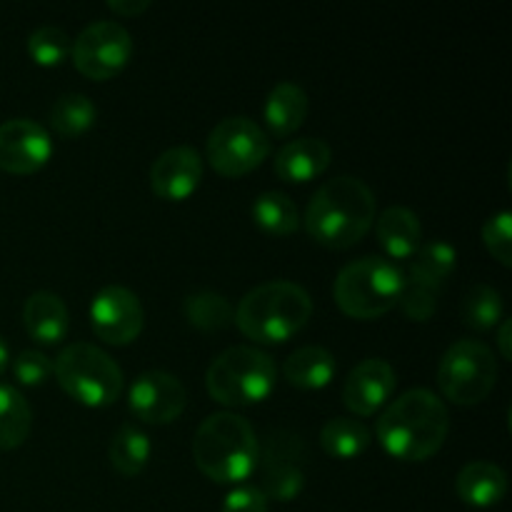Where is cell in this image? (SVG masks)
<instances>
[{
  "label": "cell",
  "mask_w": 512,
  "mask_h": 512,
  "mask_svg": "<svg viewBox=\"0 0 512 512\" xmlns=\"http://www.w3.org/2000/svg\"><path fill=\"white\" fill-rule=\"evenodd\" d=\"M450 433L448 405L433 390L415 388L400 395L380 415V445L400 463H423L440 453Z\"/></svg>",
  "instance_id": "obj_1"
},
{
  "label": "cell",
  "mask_w": 512,
  "mask_h": 512,
  "mask_svg": "<svg viewBox=\"0 0 512 512\" xmlns=\"http://www.w3.org/2000/svg\"><path fill=\"white\" fill-rule=\"evenodd\" d=\"M378 218L375 193L353 175H340L320 185L305 210V230L318 245L348 250L358 245Z\"/></svg>",
  "instance_id": "obj_2"
},
{
  "label": "cell",
  "mask_w": 512,
  "mask_h": 512,
  "mask_svg": "<svg viewBox=\"0 0 512 512\" xmlns=\"http://www.w3.org/2000/svg\"><path fill=\"white\" fill-rule=\"evenodd\" d=\"M260 443L253 425L238 413H213L198 425L193 460L218 485H238L258 470Z\"/></svg>",
  "instance_id": "obj_3"
},
{
  "label": "cell",
  "mask_w": 512,
  "mask_h": 512,
  "mask_svg": "<svg viewBox=\"0 0 512 512\" xmlns=\"http://www.w3.org/2000/svg\"><path fill=\"white\" fill-rule=\"evenodd\" d=\"M313 310V298L303 285L270 280L243 295L235 308V325L253 343L280 345L310 323Z\"/></svg>",
  "instance_id": "obj_4"
},
{
  "label": "cell",
  "mask_w": 512,
  "mask_h": 512,
  "mask_svg": "<svg viewBox=\"0 0 512 512\" xmlns=\"http://www.w3.org/2000/svg\"><path fill=\"white\" fill-rule=\"evenodd\" d=\"M405 290V273L380 255L353 260L338 273L333 295L348 318L378 320L398 308Z\"/></svg>",
  "instance_id": "obj_5"
},
{
  "label": "cell",
  "mask_w": 512,
  "mask_h": 512,
  "mask_svg": "<svg viewBox=\"0 0 512 512\" xmlns=\"http://www.w3.org/2000/svg\"><path fill=\"white\" fill-rule=\"evenodd\" d=\"M278 383L275 360L253 345H233L210 363L205 388L210 398L228 408H248L270 398Z\"/></svg>",
  "instance_id": "obj_6"
},
{
  "label": "cell",
  "mask_w": 512,
  "mask_h": 512,
  "mask_svg": "<svg viewBox=\"0 0 512 512\" xmlns=\"http://www.w3.org/2000/svg\"><path fill=\"white\" fill-rule=\"evenodd\" d=\"M53 375L63 393L85 408H110L123 395L120 365L93 343L65 345L53 360Z\"/></svg>",
  "instance_id": "obj_7"
},
{
  "label": "cell",
  "mask_w": 512,
  "mask_h": 512,
  "mask_svg": "<svg viewBox=\"0 0 512 512\" xmlns=\"http://www.w3.org/2000/svg\"><path fill=\"white\" fill-rule=\"evenodd\" d=\"M498 383V360L480 340L463 338L445 350L438 365V388L453 405L470 408L488 398Z\"/></svg>",
  "instance_id": "obj_8"
},
{
  "label": "cell",
  "mask_w": 512,
  "mask_h": 512,
  "mask_svg": "<svg viewBox=\"0 0 512 512\" xmlns=\"http://www.w3.org/2000/svg\"><path fill=\"white\" fill-rule=\"evenodd\" d=\"M270 135L245 115L223 118L208 135L205 158L223 178H243L268 160Z\"/></svg>",
  "instance_id": "obj_9"
},
{
  "label": "cell",
  "mask_w": 512,
  "mask_h": 512,
  "mask_svg": "<svg viewBox=\"0 0 512 512\" xmlns=\"http://www.w3.org/2000/svg\"><path fill=\"white\" fill-rule=\"evenodd\" d=\"M75 70L90 80L115 78L133 58V35L115 20H98L80 30L70 50Z\"/></svg>",
  "instance_id": "obj_10"
},
{
  "label": "cell",
  "mask_w": 512,
  "mask_h": 512,
  "mask_svg": "<svg viewBox=\"0 0 512 512\" xmlns=\"http://www.w3.org/2000/svg\"><path fill=\"white\" fill-rule=\"evenodd\" d=\"M145 310L138 295L123 285H105L90 303V328L98 340L123 348L143 333Z\"/></svg>",
  "instance_id": "obj_11"
},
{
  "label": "cell",
  "mask_w": 512,
  "mask_h": 512,
  "mask_svg": "<svg viewBox=\"0 0 512 512\" xmlns=\"http://www.w3.org/2000/svg\"><path fill=\"white\" fill-rule=\"evenodd\" d=\"M263 495L278 503H290L300 495L305 485L303 473V443L298 435L275 430L258 455Z\"/></svg>",
  "instance_id": "obj_12"
},
{
  "label": "cell",
  "mask_w": 512,
  "mask_h": 512,
  "mask_svg": "<svg viewBox=\"0 0 512 512\" xmlns=\"http://www.w3.org/2000/svg\"><path fill=\"white\" fill-rule=\"evenodd\" d=\"M188 395L183 383L165 370H145L128 390V408L148 425H170L183 415Z\"/></svg>",
  "instance_id": "obj_13"
},
{
  "label": "cell",
  "mask_w": 512,
  "mask_h": 512,
  "mask_svg": "<svg viewBox=\"0 0 512 512\" xmlns=\"http://www.w3.org/2000/svg\"><path fill=\"white\" fill-rule=\"evenodd\" d=\"M53 158V138L40 123L28 118L0 125V170L10 175H33Z\"/></svg>",
  "instance_id": "obj_14"
},
{
  "label": "cell",
  "mask_w": 512,
  "mask_h": 512,
  "mask_svg": "<svg viewBox=\"0 0 512 512\" xmlns=\"http://www.w3.org/2000/svg\"><path fill=\"white\" fill-rule=\"evenodd\" d=\"M395 370L388 360L383 358H368L360 360L353 370H350L348 380L343 385V403L358 418H370L385 408L390 395L395 393Z\"/></svg>",
  "instance_id": "obj_15"
},
{
  "label": "cell",
  "mask_w": 512,
  "mask_h": 512,
  "mask_svg": "<svg viewBox=\"0 0 512 512\" xmlns=\"http://www.w3.org/2000/svg\"><path fill=\"white\" fill-rule=\"evenodd\" d=\"M200 180H203V158L190 145L168 148L158 155L150 168V188L160 200H168V203L188 200L198 190Z\"/></svg>",
  "instance_id": "obj_16"
},
{
  "label": "cell",
  "mask_w": 512,
  "mask_h": 512,
  "mask_svg": "<svg viewBox=\"0 0 512 512\" xmlns=\"http://www.w3.org/2000/svg\"><path fill=\"white\" fill-rule=\"evenodd\" d=\"M23 325L30 340H35L43 348L58 345L68 338L70 330V313L68 305L60 295L38 290L30 295L23 305Z\"/></svg>",
  "instance_id": "obj_17"
},
{
  "label": "cell",
  "mask_w": 512,
  "mask_h": 512,
  "mask_svg": "<svg viewBox=\"0 0 512 512\" xmlns=\"http://www.w3.org/2000/svg\"><path fill=\"white\" fill-rule=\"evenodd\" d=\"M333 150L320 138H298L285 143L275 155V173L285 183H310L328 170Z\"/></svg>",
  "instance_id": "obj_18"
},
{
  "label": "cell",
  "mask_w": 512,
  "mask_h": 512,
  "mask_svg": "<svg viewBox=\"0 0 512 512\" xmlns=\"http://www.w3.org/2000/svg\"><path fill=\"white\" fill-rule=\"evenodd\" d=\"M375 235L380 248L393 260H408L423 245V228L418 215L403 205H390L375 218Z\"/></svg>",
  "instance_id": "obj_19"
},
{
  "label": "cell",
  "mask_w": 512,
  "mask_h": 512,
  "mask_svg": "<svg viewBox=\"0 0 512 512\" xmlns=\"http://www.w3.org/2000/svg\"><path fill=\"white\" fill-rule=\"evenodd\" d=\"M455 493L470 508H493L508 493V475L500 465L473 460L455 478Z\"/></svg>",
  "instance_id": "obj_20"
},
{
  "label": "cell",
  "mask_w": 512,
  "mask_h": 512,
  "mask_svg": "<svg viewBox=\"0 0 512 512\" xmlns=\"http://www.w3.org/2000/svg\"><path fill=\"white\" fill-rule=\"evenodd\" d=\"M310 113V98L298 83H278L265 100L263 118L265 125L278 138H288L295 130L303 128Z\"/></svg>",
  "instance_id": "obj_21"
},
{
  "label": "cell",
  "mask_w": 512,
  "mask_h": 512,
  "mask_svg": "<svg viewBox=\"0 0 512 512\" xmlns=\"http://www.w3.org/2000/svg\"><path fill=\"white\" fill-rule=\"evenodd\" d=\"M455 265H458V250L445 240H430V243L420 245L418 253L413 255L405 283L430 290V293H440L445 280L455 273Z\"/></svg>",
  "instance_id": "obj_22"
},
{
  "label": "cell",
  "mask_w": 512,
  "mask_h": 512,
  "mask_svg": "<svg viewBox=\"0 0 512 512\" xmlns=\"http://www.w3.org/2000/svg\"><path fill=\"white\" fill-rule=\"evenodd\" d=\"M283 375L298 390H323L335 378V358L323 345H305L285 360Z\"/></svg>",
  "instance_id": "obj_23"
},
{
  "label": "cell",
  "mask_w": 512,
  "mask_h": 512,
  "mask_svg": "<svg viewBox=\"0 0 512 512\" xmlns=\"http://www.w3.org/2000/svg\"><path fill=\"white\" fill-rule=\"evenodd\" d=\"M108 460L115 473H120L123 478H135L143 473L150 460V438L145 435V430L133 423L120 425L118 433L110 438Z\"/></svg>",
  "instance_id": "obj_24"
},
{
  "label": "cell",
  "mask_w": 512,
  "mask_h": 512,
  "mask_svg": "<svg viewBox=\"0 0 512 512\" xmlns=\"http://www.w3.org/2000/svg\"><path fill=\"white\" fill-rule=\"evenodd\" d=\"M33 428V410L18 388L0 383V450L20 448Z\"/></svg>",
  "instance_id": "obj_25"
},
{
  "label": "cell",
  "mask_w": 512,
  "mask_h": 512,
  "mask_svg": "<svg viewBox=\"0 0 512 512\" xmlns=\"http://www.w3.org/2000/svg\"><path fill=\"white\" fill-rule=\"evenodd\" d=\"M370 440L373 433L363 420L333 418L320 430V445L330 458L338 460H353L363 455L370 448Z\"/></svg>",
  "instance_id": "obj_26"
},
{
  "label": "cell",
  "mask_w": 512,
  "mask_h": 512,
  "mask_svg": "<svg viewBox=\"0 0 512 512\" xmlns=\"http://www.w3.org/2000/svg\"><path fill=\"white\" fill-rule=\"evenodd\" d=\"M255 225L268 235H290L300 228V213L293 198L280 190H268L255 198L250 208Z\"/></svg>",
  "instance_id": "obj_27"
},
{
  "label": "cell",
  "mask_w": 512,
  "mask_h": 512,
  "mask_svg": "<svg viewBox=\"0 0 512 512\" xmlns=\"http://www.w3.org/2000/svg\"><path fill=\"white\" fill-rule=\"evenodd\" d=\"M98 118V108L83 93H65L50 108V125L63 138H78L88 133Z\"/></svg>",
  "instance_id": "obj_28"
},
{
  "label": "cell",
  "mask_w": 512,
  "mask_h": 512,
  "mask_svg": "<svg viewBox=\"0 0 512 512\" xmlns=\"http://www.w3.org/2000/svg\"><path fill=\"white\" fill-rule=\"evenodd\" d=\"M185 318L200 333H220L235 323V308L220 293H193L185 298Z\"/></svg>",
  "instance_id": "obj_29"
},
{
  "label": "cell",
  "mask_w": 512,
  "mask_h": 512,
  "mask_svg": "<svg viewBox=\"0 0 512 512\" xmlns=\"http://www.w3.org/2000/svg\"><path fill=\"white\" fill-rule=\"evenodd\" d=\"M505 305L503 295L493 288V285H473L465 293L463 303H460V318L468 328L478 330V333H488L495 325L503 320Z\"/></svg>",
  "instance_id": "obj_30"
},
{
  "label": "cell",
  "mask_w": 512,
  "mask_h": 512,
  "mask_svg": "<svg viewBox=\"0 0 512 512\" xmlns=\"http://www.w3.org/2000/svg\"><path fill=\"white\" fill-rule=\"evenodd\" d=\"M73 40L58 25H43L28 38V55L40 68H58L70 58Z\"/></svg>",
  "instance_id": "obj_31"
},
{
  "label": "cell",
  "mask_w": 512,
  "mask_h": 512,
  "mask_svg": "<svg viewBox=\"0 0 512 512\" xmlns=\"http://www.w3.org/2000/svg\"><path fill=\"white\" fill-rule=\"evenodd\" d=\"M483 243L488 253L498 260L503 268L512 265V213L500 210L498 215L485 220L483 225Z\"/></svg>",
  "instance_id": "obj_32"
},
{
  "label": "cell",
  "mask_w": 512,
  "mask_h": 512,
  "mask_svg": "<svg viewBox=\"0 0 512 512\" xmlns=\"http://www.w3.org/2000/svg\"><path fill=\"white\" fill-rule=\"evenodd\" d=\"M13 375L25 388H38L53 375V358L43 350H20L13 360Z\"/></svg>",
  "instance_id": "obj_33"
},
{
  "label": "cell",
  "mask_w": 512,
  "mask_h": 512,
  "mask_svg": "<svg viewBox=\"0 0 512 512\" xmlns=\"http://www.w3.org/2000/svg\"><path fill=\"white\" fill-rule=\"evenodd\" d=\"M398 308L403 310V315L415 323H428L435 313H438V293H430V290L415 288V285L405 283L403 295L398 300Z\"/></svg>",
  "instance_id": "obj_34"
},
{
  "label": "cell",
  "mask_w": 512,
  "mask_h": 512,
  "mask_svg": "<svg viewBox=\"0 0 512 512\" xmlns=\"http://www.w3.org/2000/svg\"><path fill=\"white\" fill-rule=\"evenodd\" d=\"M223 512H268V498L258 485H240L233 493H228Z\"/></svg>",
  "instance_id": "obj_35"
},
{
  "label": "cell",
  "mask_w": 512,
  "mask_h": 512,
  "mask_svg": "<svg viewBox=\"0 0 512 512\" xmlns=\"http://www.w3.org/2000/svg\"><path fill=\"white\" fill-rule=\"evenodd\" d=\"M148 8V0H110L108 3V10H113L120 18H135V15H143Z\"/></svg>",
  "instance_id": "obj_36"
},
{
  "label": "cell",
  "mask_w": 512,
  "mask_h": 512,
  "mask_svg": "<svg viewBox=\"0 0 512 512\" xmlns=\"http://www.w3.org/2000/svg\"><path fill=\"white\" fill-rule=\"evenodd\" d=\"M510 333H512L510 318H503V320H500V328H498V348H500V355H503V360H510L512 358Z\"/></svg>",
  "instance_id": "obj_37"
},
{
  "label": "cell",
  "mask_w": 512,
  "mask_h": 512,
  "mask_svg": "<svg viewBox=\"0 0 512 512\" xmlns=\"http://www.w3.org/2000/svg\"><path fill=\"white\" fill-rule=\"evenodd\" d=\"M8 365H10V350H8V343H5V340L0 338V375H3L5 370H8Z\"/></svg>",
  "instance_id": "obj_38"
}]
</instances>
